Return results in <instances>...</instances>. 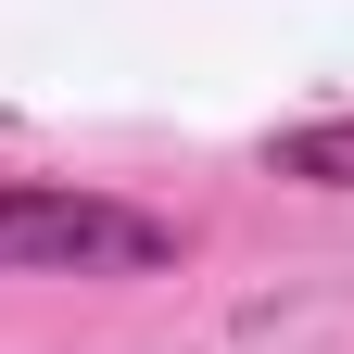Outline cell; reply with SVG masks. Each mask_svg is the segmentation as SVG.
I'll return each instance as SVG.
<instances>
[{"label":"cell","instance_id":"obj_2","mask_svg":"<svg viewBox=\"0 0 354 354\" xmlns=\"http://www.w3.org/2000/svg\"><path fill=\"white\" fill-rule=\"evenodd\" d=\"M266 177H304V190H354V114L266 127Z\"/></svg>","mask_w":354,"mask_h":354},{"label":"cell","instance_id":"obj_1","mask_svg":"<svg viewBox=\"0 0 354 354\" xmlns=\"http://www.w3.org/2000/svg\"><path fill=\"white\" fill-rule=\"evenodd\" d=\"M190 228L127 190H76V177H0V279H165Z\"/></svg>","mask_w":354,"mask_h":354}]
</instances>
